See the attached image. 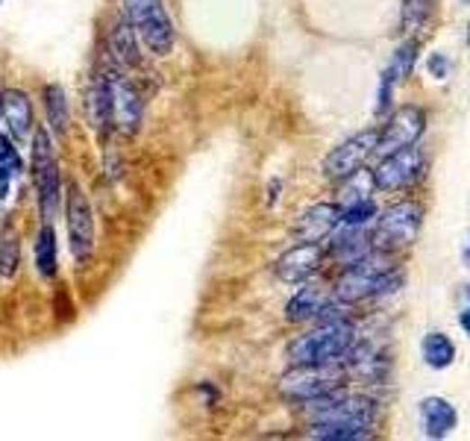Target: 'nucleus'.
<instances>
[{
    "mask_svg": "<svg viewBox=\"0 0 470 441\" xmlns=\"http://www.w3.org/2000/svg\"><path fill=\"white\" fill-rule=\"evenodd\" d=\"M465 294H467V301H470V285H467V292H465Z\"/></svg>",
    "mask_w": 470,
    "mask_h": 441,
    "instance_id": "obj_35",
    "label": "nucleus"
},
{
    "mask_svg": "<svg viewBox=\"0 0 470 441\" xmlns=\"http://www.w3.org/2000/svg\"><path fill=\"white\" fill-rule=\"evenodd\" d=\"M379 418V403L367 394L335 392L309 403V436L321 441H359L371 436Z\"/></svg>",
    "mask_w": 470,
    "mask_h": 441,
    "instance_id": "obj_1",
    "label": "nucleus"
},
{
    "mask_svg": "<svg viewBox=\"0 0 470 441\" xmlns=\"http://www.w3.org/2000/svg\"><path fill=\"white\" fill-rule=\"evenodd\" d=\"M0 4H4V0H0Z\"/></svg>",
    "mask_w": 470,
    "mask_h": 441,
    "instance_id": "obj_37",
    "label": "nucleus"
},
{
    "mask_svg": "<svg viewBox=\"0 0 470 441\" xmlns=\"http://www.w3.org/2000/svg\"><path fill=\"white\" fill-rule=\"evenodd\" d=\"M388 256L391 253L371 250V253H365L362 259L347 265L332 289L335 301L344 306H353V303L374 301V297L385 294V292H394L400 285V271Z\"/></svg>",
    "mask_w": 470,
    "mask_h": 441,
    "instance_id": "obj_2",
    "label": "nucleus"
},
{
    "mask_svg": "<svg viewBox=\"0 0 470 441\" xmlns=\"http://www.w3.org/2000/svg\"><path fill=\"white\" fill-rule=\"evenodd\" d=\"M379 130H362L356 132L353 139L341 141L339 148L330 150V157L323 159V176L330 183H344L347 176H353L356 171L365 168V162L376 153Z\"/></svg>",
    "mask_w": 470,
    "mask_h": 441,
    "instance_id": "obj_10",
    "label": "nucleus"
},
{
    "mask_svg": "<svg viewBox=\"0 0 470 441\" xmlns=\"http://www.w3.org/2000/svg\"><path fill=\"white\" fill-rule=\"evenodd\" d=\"M465 4H467V0H465Z\"/></svg>",
    "mask_w": 470,
    "mask_h": 441,
    "instance_id": "obj_38",
    "label": "nucleus"
},
{
    "mask_svg": "<svg viewBox=\"0 0 470 441\" xmlns=\"http://www.w3.org/2000/svg\"><path fill=\"white\" fill-rule=\"evenodd\" d=\"M124 18L153 57H167L174 50L176 32L162 0H124Z\"/></svg>",
    "mask_w": 470,
    "mask_h": 441,
    "instance_id": "obj_6",
    "label": "nucleus"
},
{
    "mask_svg": "<svg viewBox=\"0 0 470 441\" xmlns=\"http://www.w3.org/2000/svg\"><path fill=\"white\" fill-rule=\"evenodd\" d=\"M420 353H423V362H427L432 371H444L456 362V345H453V338L444 336V333L423 336Z\"/></svg>",
    "mask_w": 470,
    "mask_h": 441,
    "instance_id": "obj_22",
    "label": "nucleus"
},
{
    "mask_svg": "<svg viewBox=\"0 0 470 441\" xmlns=\"http://www.w3.org/2000/svg\"><path fill=\"white\" fill-rule=\"evenodd\" d=\"M104 74H106L109 97H112V124L124 132V136H132L141 124V97L121 71L106 68Z\"/></svg>",
    "mask_w": 470,
    "mask_h": 441,
    "instance_id": "obj_13",
    "label": "nucleus"
},
{
    "mask_svg": "<svg viewBox=\"0 0 470 441\" xmlns=\"http://www.w3.org/2000/svg\"><path fill=\"white\" fill-rule=\"evenodd\" d=\"M65 224H68V248L74 253L77 262H88L95 248V215H92V203L83 194V189L74 180L65 185Z\"/></svg>",
    "mask_w": 470,
    "mask_h": 441,
    "instance_id": "obj_9",
    "label": "nucleus"
},
{
    "mask_svg": "<svg viewBox=\"0 0 470 441\" xmlns=\"http://www.w3.org/2000/svg\"><path fill=\"white\" fill-rule=\"evenodd\" d=\"M32 180H36L41 218L53 220L56 209L62 206V174L53 150V139L44 127L32 130Z\"/></svg>",
    "mask_w": 470,
    "mask_h": 441,
    "instance_id": "obj_7",
    "label": "nucleus"
},
{
    "mask_svg": "<svg viewBox=\"0 0 470 441\" xmlns=\"http://www.w3.org/2000/svg\"><path fill=\"white\" fill-rule=\"evenodd\" d=\"M423 227V206L418 201H397L374 218L371 248L379 253H400L411 248Z\"/></svg>",
    "mask_w": 470,
    "mask_h": 441,
    "instance_id": "obj_4",
    "label": "nucleus"
},
{
    "mask_svg": "<svg viewBox=\"0 0 470 441\" xmlns=\"http://www.w3.org/2000/svg\"><path fill=\"white\" fill-rule=\"evenodd\" d=\"M36 271L44 280H53L59 271V245H56V230L50 220H44L36 236Z\"/></svg>",
    "mask_w": 470,
    "mask_h": 441,
    "instance_id": "obj_20",
    "label": "nucleus"
},
{
    "mask_svg": "<svg viewBox=\"0 0 470 441\" xmlns=\"http://www.w3.org/2000/svg\"><path fill=\"white\" fill-rule=\"evenodd\" d=\"M427 68L435 80H447V74H450V59H447L444 53H432V57L427 59Z\"/></svg>",
    "mask_w": 470,
    "mask_h": 441,
    "instance_id": "obj_30",
    "label": "nucleus"
},
{
    "mask_svg": "<svg viewBox=\"0 0 470 441\" xmlns=\"http://www.w3.org/2000/svg\"><path fill=\"white\" fill-rule=\"evenodd\" d=\"M9 185H13V176L0 168V201H6V197H9Z\"/></svg>",
    "mask_w": 470,
    "mask_h": 441,
    "instance_id": "obj_31",
    "label": "nucleus"
},
{
    "mask_svg": "<svg viewBox=\"0 0 470 441\" xmlns=\"http://www.w3.org/2000/svg\"><path fill=\"white\" fill-rule=\"evenodd\" d=\"M435 15V0H402L400 6V27L402 32H420Z\"/></svg>",
    "mask_w": 470,
    "mask_h": 441,
    "instance_id": "obj_24",
    "label": "nucleus"
},
{
    "mask_svg": "<svg viewBox=\"0 0 470 441\" xmlns=\"http://www.w3.org/2000/svg\"><path fill=\"white\" fill-rule=\"evenodd\" d=\"M136 39H139L136 30L130 27L127 18L115 21V27L109 30V48H112V53H115L118 65H124V68H136V65L141 62Z\"/></svg>",
    "mask_w": 470,
    "mask_h": 441,
    "instance_id": "obj_19",
    "label": "nucleus"
},
{
    "mask_svg": "<svg viewBox=\"0 0 470 441\" xmlns=\"http://www.w3.org/2000/svg\"><path fill=\"white\" fill-rule=\"evenodd\" d=\"M339 220H341V206L339 203H315L297 218L294 236L300 241H323L335 227H339Z\"/></svg>",
    "mask_w": 470,
    "mask_h": 441,
    "instance_id": "obj_16",
    "label": "nucleus"
},
{
    "mask_svg": "<svg viewBox=\"0 0 470 441\" xmlns=\"http://www.w3.org/2000/svg\"><path fill=\"white\" fill-rule=\"evenodd\" d=\"M356 341V324L350 318H332L321 321L312 333L297 336L288 345L291 365H330V362H344L347 350Z\"/></svg>",
    "mask_w": 470,
    "mask_h": 441,
    "instance_id": "obj_3",
    "label": "nucleus"
},
{
    "mask_svg": "<svg viewBox=\"0 0 470 441\" xmlns=\"http://www.w3.org/2000/svg\"><path fill=\"white\" fill-rule=\"evenodd\" d=\"M427 130V112L420 106H400L394 115L388 118V124L379 130V141H376V153L385 157L391 150L418 145V139Z\"/></svg>",
    "mask_w": 470,
    "mask_h": 441,
    "instance_id": "obj_12",
    "label": "nucleus"
},
{
    "mask_svg": "<svg viewBox=\"0 0 470 441\" xmlns=\"http://www.w3.org/2000/svg\"><path fill=\"white\" fill-rule=\"evenodd\" d=\"M465 39H467V44H470V24H467V36H465Z\"/></svg>",
    "mask_w": 470,
    "mask_h": 441,
    "instance_id": "obj_34",
    "label": "nucleus"
},
{
    "mask_svg": "<svg viewBox=\"0 0 470 441\" xmlns=\"http://www.w3.org/2000/svg\"><path fill=\"white\" fill-rule=\"evenodd\" d=\"M344 377L347 371L341 368V362H330V365H291V371L279 380V394L291 403L309 406L341 392Z\"/></svg>",
    "mask_w": 470,
    "mask_h": 441,
    "instance_id": "obj_5",
    "label": "nucleus"
},
{
    "mask_svg": "<svg viewBox=\"0 0 470 441\" xmlns=\"http://www.w3.org/2000/svg\"><path fill=\"white\" fill-rule=\"evenodd\" d=\"M332 301L330 292H323L321 285H306L300 289L285 306V321L288 324H306V321H318V315L323 312V306Z\"/></svg>",
    "mask_w": 470,
    "mask_h": 441,
    "instance_id": "obj_18",
    "label": "nucleus"
},
{
    "mask_svg": "<svg viewBox=\"0 0 470 441\" xmlns=\"http://www.w3.org/2000/svg\"><path fill=\"white\" fill-rule=\"evenodd\" d=\"M397 80L394 76H391L388 71H383V76H379V92H376V115L383 118V115H388L391 112V104H394V92H397Z\"/></svg>",
    "mask_w": 470,
    "mask_h": 441,
    "instance_id": "obj_29",
    "label": "nucleus"
},
{
    "mask_svg": "<svg viewBox=\"0 0 470 441\" xmlns=\"http://www.w3.org/2000/svg\"><path fill=\"white\" fill-rule=\"evenodd\" d=\"M0 118L15 136V141L32 136V101L21 88H6L0 92Z\"/></svg>",
    "mask_w": 470,
    "mask_h": 441,
    "instance_id": "obj_17",
    "label": "nucleus"
},
{
    "mask_svg": "<svg viewBox=\"0 0 470 441\" xmlns=\"http://www.w3.org/2000/svg\"><path fill=\"white\" fill-rule=\"evenodd\" d=\"M344 365L356 380L374 385V382H385L391 359L379 345H374V341H359V336H356L353 347L347 350V356H344Z\"/></svg>",
    "mask_w": 470,
    "mask_h": 441,
    "instance_id": "obj_14",
    "label": "nucleus"
},
{
    "mask_svg": "<svg viewBox=\"0 0 470 441\" xmlns=\"http://www.w3.org/2000/svg\"><path fill=\"white\" fill-rule=\"evenodd\" d=\"M458 427V412L447 397H423L420 400V429L432 441L453 436Z\"/></svg>",
    "mask_w": 470,
    "mask_h": 441,
    "instance_id": "obj_15",
    "label": "nucleus"
},
{
    "mask_svg": "<svg viewBox=\"0 0 470 441\" xmlns=\"http://www.w3.org/2000/svg\"><path fill=\"white\" fill-rule=\"evenodd\" d=\"M18 265H21V241L15 230L6 227L4 236H0V277L13 280L18 274Z\"/></svg>",
    "mask_w": 470,
    "mask_h": 441,
    "instance_id": "obj_26",
    "label": "nucleus"
},
{
    "mask_svg": "<svg viewBox=\"0 0 470 441\" xmlns=\"http://www.w3.org/2000/svg\"><path fill=\"white\" fill-rule=\"evenodd\" d=\"M418 53H420L418 39L402 41L400 48L394 50V57H391V62H388V68H385V71H388L391 76H394L397 83L409 80L411 71H415V65H418Z\"/></svg>",
    "mask_w": 470,
    "mask_h": 441,
    "instance_id": "obj_25",
    "label": "nucleus"
},
{
    "mask_svg": "<svg viewBox=\"0 0 470 441\" xmlns=\"http://www.w3.org/2000/svg\"><path fill=\"white\" fill-rule=\"evenodd\" d=\"M88 118H92V124L100 130V127H109L112 124V97H109V83H106V74H97L92 88H88Z\"/></svg>",
    "mask_w": 470,
    "mask_h": 441,
    "instance_id": "obj_23",
    "label": "nucleus"
},
{
    "mask_svg": "<svg viewBox=\"0 0 470 441\" xmlns=\"http://www.w3.org/2000/svg\"><path fill=\"white\" fill-rule=\"evenodd\" d=\"M44 112H48V124L53 136H65V132H68V124H71L68 97H65V88L59 83L44 86Z\"/></svg>",
    "mask_w": 470,
    "mask_h": 441,
    "instance_id": "obj_21",
    "label": "nucleus"
},
{
    "mask_svg": "<svg viewBox=\"0 0 470 441\" xmlns=\"http://www.w3.org/2000/svg\"><path fill=\"white\" fill-rule=\"evenodd\" d=\"M423 174H427V157H423V150L415 145L385 153V157L376 162V168L371 171L374 189L379 192H406L423 180Z\"/></svg>",
    "mask_w": 470,
    "mask_h": 441,
    "instance_id": "obj_8",
    "label": "nucleus"
},
{
    "mask_svg": "<svg viewBox=\"0 0 470 441\" xmlns=\"http://www.w3.org/2000/svg\"><path fill=\"white\" fill-rule=\"evenodd\" d=\"M458 327H462V329H465V333L470 336V309H465V312H462V315H458Z\"/></svg>",
    "mask_w": 470,
    "mask_h": 441,
    "instance_id": "obj_32",
    "label": "nucleus"
},
{
    "mask_svg": "<svg viewBox=\"0 0 470 441\" xmlns=\"http://www.w3.org/2000/svg\"><path fill=\"white\" fill-rule=\"evenodd\" d=\"M323 259H327V248L321 241H300V245L288 248L283 256L276 259L274 274L276 280H283L288 285H303L321 271Z\"/></svg>",
    "mask_w": 470,
    "mask_h": 441,
    "instance_id": "obj_11",
    "label": "nucleus"
},
{
    "mask_svg": "<svg viewBox=\"0 0 470 441\" xmlns=\"http://www.w3.org/2000/svg\"><path fill=\"white\" fill-rule=\"evenodd\" d=\"M467 262H470V248H467Z\"/></svg>",
    "mask_w": 470,
    "mask_h": 441,
    "instance_id": "obj_36",
    "label": "nucleus"
},
{
    "mask_svg": "<svg viewBox=\"0 0 470 441\" xmlns=\"http://www.w3.org/2000/svg\"><path fill=\"white\" fill-rule=\"evenodd\" d=\"M276 192H279V180H276V183H271V197H267V201H271V203H276V197H279Z\"/></svg>",
    "mask_w": 470,
    "mask_h": 441,
    "instance_id": "obj_33",
    "label": "nucleus"
},
{
    "mask_svg": "<svg viewBox=\"0 0 470 441\" xmlns=\"http://www.w3.org/2000/svg\"><path fill=\"white\" fill-rule=\"evenodd\" d=\"M0 168H4L9 176H18L21 171H24V159H21V153H18L9 132H0Z\"/></svg>",
    "mask_w": 470,
    "mask_h": 441,
    "instance_id": "obj_28",
    "label": "nucleus"
},
{
    "mask_svg": "<svg viewBox=\"0 0 470 441\" xmlns=\"http://www.w3.org/2000/svg\"><path fill=\"white\" fill-rule=\"evenodd\" d=\"M374 218H376L374 197H365V201L341 206V220H339V224H344V227H367V224H374Z\"/></svg>",
    "mask_w": 470,
    "mask_h": 441,
    "instance_id": "obj_27",
    "label": "nucleus"
}]
</instances>
